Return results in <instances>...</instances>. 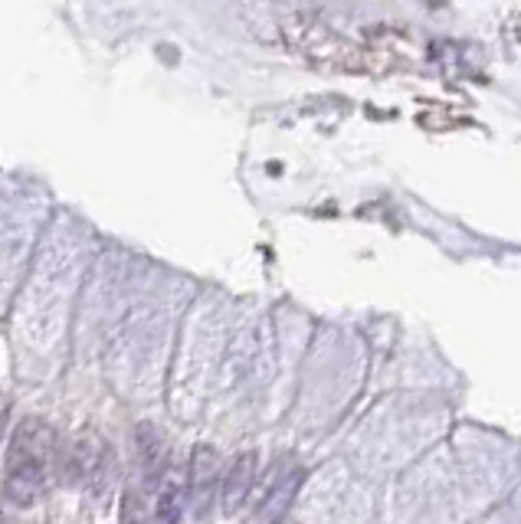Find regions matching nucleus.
Here are the masks:
<instances>
[{"label":"nucleus","mask_w":521,"mask_h":524,"mask_svg":"<svg viewBox=\"0 0 521 524\" xmlns=\"http://www.w3.org/2000/svg\"><path fill=\"white\" fill-rule=\"evenodd\" d=\"M56 462V430L46 420H23L7 446L4 498L10 505H33L50 482Z\"/></svg>","instance_id":"obj_1"},{"label":"nucleus","mask_w":521,"mask_h":524,"mask_svg":"<svg viewBox=\"0 0 521 524\" xmlns=\"http://www.w3.org/2000/svg\"><path fill=\"white\" fill-rule=\"evenodd\" d=\"M66 479L99 492L105 482H112V449H105L99 439H76L63 456Z\"/></svg>","instance_id":"obj_2"},{"label":"nucleus","mask_w":521,"mask_h":524,"mask_svg":"<svg viewBox=\"0 0 521 524\" xmlns=\"http://www.w3.org/2000/svg\"><path fill=\"white\" fill-rule=\"evenodd\" d=\"M4 416H7V400L0 397V426H4Z\"/></svg>","instance_id":"obj_8"},{"label":"nucleus","mask_w":521,"mask_h":524,"mask_svg":"<svg viewBox=\"0 0 521 524\" xmlns=\"http://www.w3.org/2000/svg\"><path fill=\"white\" fill-rule=\"evenodd\" d=\"M135 446H138V475L161 482L168 472V439L151 423H141L135 430Z\"/></svg>","instance_id":"obj_5"},{"label":"nucleus","mask_w":521,"mask_h":524,"mask_svg":"<svg viewBox=\"0 0 521 524\" xmlns=\"http://www.w3.org/2000/svg\"><path fill=\"white\" fill-rule=\"evenodd\" d=\"M299 482H302V472H295V475H289V479L282 482V485L272 488V498H269V502H266L263 508H259V515H263V518L279 515V511L289 505V498H292L295 488H299Z\"/></svg>","instance_id":"obj_7"},{"label":"nucleus","mask_w":521,"mask_h":524,"mask_svg":"<svg viewBox=\"0 0 521 524\" xmlns=\"http://www.w3.org/2000/svg\"><path fill=\"white\" fill-rule=\"evenodd\" d=\"M161 482L135 475L128 482V492L122 498V524H151L155 521V502H158Z\"/></svg>","instance_id":"obj_6"},{"label":"nucleus","mask_w":521,"mask_h":524,"mask_svg":"<svg viewBox=\"0 0 521 524\" xmlns=\"http://www.w3.org/2000/svg\"><path fill=\"white\" fill-rule=\"evenodd\" d=\"M217 466L220 456L217 449L200 443L191 456V475H187V508L197 521L207 518V511L213 505V488H217Z\"/></svg>","instance_id":"obj_3"},{"label":"nucleus","mask_w":521,"mask_h":524,"mask_svg":"<svg viewBox=\"0 0 521 524\" xmlns=\"http://www.w3.org/2000/svg\"><path fill=\"white\" fill-rule=\"evenodd\" d=\"M253 482H256V452H243V456L233 459L227 475H223V488H220L223 515H236V511H240V505L253 492Z\"/></svg>","instance_id":"obj_4"},{"label":"nucleus","mask_w":521,"mask_h":524,"mask_svg":"<svg viewBox=\"0 0 521 524\" xmlns=\"http://www.w3.org/2000/svg\"><path fill=\"white\" fill-rule=\"evenodd\" d=\"M272 524H295V521H289V518H279V521H272Z\"/></svg>","instance_id":"obj_9"}]
</instances>
